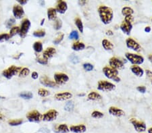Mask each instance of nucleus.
I'll list each match as a JSON object with an SVG mask.
<instances>
[{
  "mask_svg": "<svg viewBox=\"0 0 152 133\" xmlns=\"http://www.w3.org/2000/svg\"><path fill=\"white\" fill-rule=\"evenodd\" d=\"M98 14H99L101 21L105 25L110 24L114 18V13L112 9L105 5H101L99 7Z\"/></svg>",
  "mask_w": 152,
  "mask_h": 133,
  "instance_id": "f257e3e1",
  "label": "nucleus"
},
{
  "mask_svg": "<svg viewBox=\"0 0 152 133\" xmlns=\"http://www.w3.org/2000/svg\"><path fill=\"white\" fill-rule=\"evenodd\" d=\"M102 71L107 78L112 79L116 82H120L121 80L120 77H118V73H118V70L113 69L110 66H105L103 68Z\"/></svg>",
  "mask_w": 152,
  "mask_h": 133,
  "instance_id": "f03ea898",
  "label": "nucleus"
},
{
  "mask_svg": "<svg viewBox=\"0 0 152 133\" xmlns=\"http://www.w3.org/2000/svg\"><path fill=\"white\" fill-rule=\"evenodd\" d=\"M116 89V86L107 81H99L97 84V90L103 92H112Z\"/></svg>",
  "mask_w": 152,
  "mask_h": 133,
  "instance_id": "7ed1b4c3",
  "label": "nucleus"
},
{
  "mask_svg": "<svg viewBox=\"0 0 152 133\" xmlns=\"http://www.w3.org/2000/svg\"><path fill=\"white\" fill-rule=\"evenodd\" d=\"M125 57L127 60L131 63L135 65H141L144 62V58L142 56L139 55L133 54V53H127L125 54Z\"/></svg>",
  "mask_w": 152,
  "mask_h": 133,
  "instance_id": "20e7f679",
  "label": "nucleus"
},
{
  "mask_svg": "<svg viewBox=\"0 0 152 133\" xmlns=\"http://www.w3.org/2000/svg\"><path fill=\"white\" fill-rule=\"evenodd\" d=\"M22 68L19 67V66H11L8 69L4 70L3 71L2 75L3 77H5L7 79H11L12 77L17 74L18 72L21 71Z\"/></svg>",
  "mask_w": 152,
  "mask_h": 133,
  "instance_id": "39448f33",
  "label": "nucleus"
},
{
  "mask_svg": "<svg viewBox=\"0 0 152 133\" xmlns=\"http://www.w3.org/2000/svg\"><path fill=\"white\" fill-rule=\"evenodd\" d=\"M27 118L31 122H39L43 119V115L37 110H33L27 114Z\"/></svg>",
  "mask_w": 152,
  "mask_h": 133,
  "instance_id": "423d86ee",
  "label": "nucleus"
},
{
  "mask_svg": "<svg viewBox=\"0 0 152 133\" xmlns=\"http://www.w3.org/2000/svg\"><path fill=\"white\" fill-rule=\"evenodd\" d=\"M31 27V22L30 20L28 19H24L21 23V26L20 28V32L19 34L20 37L22 38H25L26 35L29 32V29Z\"/></svg>",
  "mask_w": 152,
  "mask_h": 133,
  "instance_id": "0eeeda50",
  "label": "nucleus"
},
{
  "mask_svg": "<svg viewBox=\"0 0 152 133\" xmlns=\"http://www.w3.org/2000/svg\"><path fill=\"white\" fill-rule=\"evenodd\" d=\"M130 122L132 124L133 127H134V128L137 132H143L146 130V128H147V127H146V124L143 122L137 120L135 118H132V119L130 120Z\"/></svg>",
  "mask_w": 152,
  "mask_h": 133,
  "instance_id": "6e6552de",
  "label": "nucleus"
},
{
  "mask_svg": "<svg viewBox=\"0 0 152 133\" xmlns=\"http://www.w3.org/2000/svg\"><path fill=\"white\" fill-rule=\"evenodd\" d=\"M109 65H110V67L118 70V69H122L125 67L124 63L121 60H120L119 59L116 58V57H112L109 60Z\"/></svg>",
  "mask_w": 152,
  "mask_h": 133,
  "instance_id": "1a4fd4ad",
  "label": "nucleus"
},
{
  "mask_svg": "<svg viewBox=\"0 0 152 133\" xmlns=\"http://www.w3.org/2000/svg\"><path fill=\"white\" fill-rule=\"evenodd\" d=\"M126 44H127V47L129 49L134 51L139 52L141 50V47L140 44L131 38H129L126 40Z\"/></svg>",
  "mask_w": 152,
  "mask_h": 133,
  "instance_id": "9d476101",
  "label": "nucleus"
},
{
  "mask_svg": "<svg viewBox=\"0 0 152 133\" xmlns=\"http://www.w3.org/2000/svg\"><path fill=\"white\" fill-rule=\"evenodd\" d=\"M55 83L57 85H63L67 83L69 77L66 74L62 73H57L54 75Z\"/></svg>",
  "mask_w": 152,
  "mask_h": 133,
  "instance_id": "9b49d317",
  "label": "nucleus"
},
{
  "mask_svg": "<svg viewBox=\"0 0 152 133\" xmlns=\"http://www.w3.org/2000/svg\"><path fill=\"white\" fill-rule=\"evenodd\" d=\"M58 115V112L55 110H50L43 116V120L46 122L53 121L56 119Z\"/></svg>",
  "mask_w": 152,
  "mask_h": 133,
  "instance_id": "f8f14e48",
  "label": "nucleus"
},
{
  "mask_svg": "<svg viewBox=\"0 0 152 133\" xmlns=\"http://www.w3.org/2000/svg\"><path fill=\"white\" fill-rule=\"evenodd\" d=\"M120 28L121 29V30L125 34L130 35L133 28V23H131V22L129 21H127V20H124L121 24V25H120Z\"/></svg>",
  "mask_w": 152,
  "mask_h": 133,
  "instance_id": "ddd939ff",
  "label": "nucleus"
},
{
  "mask_svg": "<svg viewBox=\"0 0 152 133\" xmlns=\"http://www.w3.org/2000/svg\"><path fill=\"white\" fill-rule=\"evenodd\" d=\"M13 14L16 19H20L25 14L23 7L19 5H15L13 7Z\"/></svg>",
  "mask_w": 152,
  "mask_h": 133,
  "instance_id": "4468645a",
  "label": "nucleus"
},
{
  "mask_svg": "<svg viewBox=\"0 0 152 133\" xmlns=\"http://www.w3.org/2000/svg\"><path fill=\"white\" fill-rule=\"evenodd\" d=\"M108 112L110 115L116 116V117H119V118L125 116V112H124L123 110L118 108H116V107H114V106L110 107V108H109Z\"/></svg>",
  "mask_w": 152,
  "mask_h": 133,
  "instance_id": "2eb2a0df",
  "label": "nucleus"
},
{
  "mask_svg": "<svg viewBox=\"0 0 152 133\" xmlns=\"http://www.w3.org/2000/svg\"><path fill=\"white\" fill-rule=\"evenodd\" d=\"M40 83L43 86L48 87V88H55L56 87L57 84H55L54 81H51L49 79L47 76L44 75L40 78Z\"/></svg>",
  "mask_w": 152,
  "mask_h": 133,
  "instance_id": "dca6fc26",
  "label": "nucleus"
},
{
  "mask_svg": "<svg viewBox=\"0 0 152 133\" xmlns=\"http://www.w3.org/2000/svg\"><path fill=\"white\" fill-rule=\"evenodd\" d=\"M67 9H68V5L66 1H61V0L60 1H57L56 8H55V10H56L57 12L63 14L66 12Z\"/></svg>",
  "mask_w": 152,
  "mask_h": 133,
  "instance_id": "f3484780",
  "label": "nucleus"
},
{
  "mask_svg": "<svg viewBox=\"0 0 152 133\" xmlns=\"http://www.w3.org/2000/svg\"><path fill=\"white\" fill-rule=\"evenodd\" d=\"M72 97V94L70 92H62V93H58L55 95V99L58 101H65L71 99Z\"/></svg>",
  "mask_w": 152,
  "mask_h": 133,
  "instance_id": "a211bd4d",
  "label": "nucleus"
},
{
  "mask_svg": "<svg viewBox=\"0 0 152 133\" xmlns=\"http://www.w3.org/2000/svg\"><path fill=\"white\" fill-rule=\"evenodd\" d=\"M69 130L74 133H84L86 132L87 127L84 124L72 125L70 127Z\"/></svg>",
  "mask_w": 152,
  "mask_h": 133,
  "instance_id": "6ab92c4d",
  "label": "nucleus"
},
{
  "mask_svg": "<svg viewBox=\"0 0 152 133\" xmlns=\"http://www.w3.org/2000/svg\"><path fill=\"white\" fill-rule=\"evenodd\" d=\"M131 71L137 77H141L144 74V71L141 67L138 65H133L131 67Z\"/></svg>",
  "mask_w": 152,
  "mask_h": 133,
  "instance_id": "aec40b11",
  "label": "nucleus"
},
{
  "mask_svg": "<svg viewBox=\"0 0 152 133\" xmlns=\"http://www.w3.org/2000/svg\"><path fill=\"white\" fill-rule=\"evenodd\" d=\"M56 53V50L53 47H49L43 53V57L46 59L51 58Z\"/></svg>",
  "mask_w": 152,
  "mask_h": 133,
  "instance_id": "412c9836",
  "label": "nucleus"
},
{
  "mask_svg": "<svg viewBox=\"0 0 152 133\" xmlns=\"http://www.w3.org/2000/svg\"><path fill=\"white\" fill-rule=\"evenodd\" d=\"M47 17L49 20H57V12L55 8L51 7L47 10Z\"/></svg>",
  "mask_w": 152,
  "mask_h": 133,
  "instance_id": "4be33fe9",
  "label": "nucleus"
},
{
  "mask_svg": "<svg viewBox=\"0 0 152 133\" xmlns=\"http://www.w3.org/2000/svg\"><path fill=\"white\" fill-rule=\"evenodd\" d=\"M102 47L105 51H112L114 49V44L111 42L110 40L107 39H103L101 42Z\"/></svg>",
  "mask_w": 152,
  "mask_h": 133,
  "instance_id": "5701e85b",
  "label": "nucleus"
},
{
  "mask_svg": "<svg viewBox=\"0 0 152 133\" xmlns=\"http://www.w3.org/2000/svg\"><path fill=\"white\" fill-rule=\"evenodd\" d=\"M85 45L83 42H76L75 43H73L72 46V49L74 50L75 51H82V50L85 49Z\"/></svg>",
  "mask_w": 152,
  "mask_h": 133,
  "instance_id": "b1692460",
  "label": "nucleus"
},
{
  "mask_svg": "<svg viewBox=\"0 0 152 133\" xmlns=\"http://www.w3.org/2000/svg\"><path fill=\"white\" fill-rule=\"evenodd\" d=\"M87 97L90 100H99L101 99V96L99 93L95 92H91L88 94Z\"/></svg>",
  "mask_w": 152,
  "mask_h": 133,
  "instance_id": "393cba45",
  "label": "nucleus"
},
{
  "mask_svg": "<svg viewBox=\"0 0 152 133\" xmlns=\"http://www.w3.org/2000/svg\"><path fill=\"white\" fill-rule=\"evenodd\" d=\"M134 14V10L133 8L130 7H124L122 9V14L125 17L128 16H133Z\"/></svg>",
  "mask_w": 152,
  "mask_h": 133,
  "instance_id": "a878e982",
  "label": "nucleus"
},
{
  "mask_svg": "<svg viewBox=\"0 0 152 133\" xmlns=\"http://www.w3.org/2000/svg\"><path fill=\"white\" fill-rule=\"evenodd\" d=\"M69 131V128L66 124H62L57 127V132L58 133H67Z\"/></svg>",
  "mask_w": 152,
  "mask_h": 133,
  "instance_id": "bb28decb",
  "label": "nucleus"
},
{
  "mask_svg": "<svg viewBox=\"0 0 152 133\" xmlns=\"http://www.w3.org/2000/svg\"><path fill=\"white\" fill-rule=\"evenodd\" d=\"M33 49L37 53H41L43 51V44L41 42H35L33 44Z\"/></svg>",
  "mask_w": 152,
  "mask_h": 133,
  "instance_id": "cd10ccee",
  "label": "nucleus"
},
{
  "mask_svg": "<svg viewBox=\"0 0 152 133\" xmlns=\"http://www.w3.org/2000/svg\"><path fill=\"white\" fill-rule=\"evenodd\" d=\"M74 106H75V105H74L73 101H68V102L65 104L64 110L67 111V112H71V111L74 110Z\"/></svg>",
  "mask_w": 152,
  "mask_h": 133,
  "instance_id": "c85d7f7f",
  "label": "nucleus"
},
{
  "mask_svg": "<svg viewBox=\"0 0 152 133\" xmlns=\"http://www.w3.org/2000/svg\"><path fill=\"white\" fill-rule=\"evenodd\" d=\"M75 25L77 26V27L79 29V30L80 31V32L83 33V22L80 18H77L75 19Z\"/></svg>",
  "mask_w": 152,
  "mask_h": 133,
  "instance_id": "c756f323",
  "label": "nucleus"
},
{
  "mask_svg": "<svg viewBox=\"0 0 152 133\" xmlns=\"http://www.w3.org/2000/svg\"><path fill=\"white\" fill-rule=\"evenodd\" d=\"M19 96L25 99H30L33 97V95L31 92H22L19 94Z\"/></svg>",
  "mask_w": 152,
  "mask_h": 133,
  "instance_id": "7c9ffc66",
  "label": "nucleus"
},
{
  "mask_svg": "<svg viewBox=\"0 0 152 133\" xmlns=\"http://www.w3.org/2000/svg\"><path fill=\"white\" fill-rule=\"evenodd\" d=\"M23 122V120L22 119H17V120H12L8 121V124L10 126H19L22 124Z\"/></svg>",
  "mask_w": 152,
  "mask_h": 133,
  "instance_id": "2f4dec72",
  "label": "nucleus"
},
{
  "mask_svg": "<svg viewBox=\"0 0 152 133\" xmlns=\"http://www.w3.org/2000/svg\"><path fill=\"white\" fill-rule=\"evenodd\" d=\"M91 117L95 119H100V118L103 117V114L99 111H93L91 114Z\"/></svg>",
  "mask_w": 152,
  "mask_h": 133,
  "instance_id": "473e14b6",
  "label": "nucleus"
},
{
  "mask_svg": "<svg viewBox=\"0 0 152 133\" xmlns=\"http://www.w3.org/2000/svg\"><path fill=\"white\" fill-rule=\"evenodd\" d=\"M20 32V28L18 26H14L12 28V29L10 31V37H13L17 34H19Z\"/></svg>",
  "mask_w": 152,
  "mask_h": 133,
  "instance_id": "72a5a7b5",
  "label": "nucleus"
},
{
  "mask_svg": "<svg viewBox=\"0 0 152 133\" xmlns=\"http://www.w3.org/2000/svg\"><path fill=\"white\" fill-rule=\"evenodd\" d=\"M38 93L41 97H47V96H48L50 94L49 92L48 91V90L43 88L39 89L38 91Z\"/></svg>",
  "mask_w": 152,
  "mask_h": 133,
  "instance_id": "f704fd0d",
  "label": "nucleus"
},
{
  "mask_svg": "<svg viewBox=\"0 0 152 133\" xmlns=\"http://www.w3.org/2000/svg\"><path fill=\"white\" fill-rule=\"evenodd\" d=\"M30 73V70H29L28 68H23V69H21V71H20L19 73V76L21 77H27L29 74Z\"/></svg>",
  "mask_w": 152,
  "mask_h": 133,
  "instance_id": "c9c22d12",
  "label": "nucleus"
},
{
  "mask_svg": "<svg viewBox=\"0 0 152 133\" xmlns=\"http://www.w3.org/2000/svg\"><path fill=\"white\" fill-rule=\"evenodd\" d=\"M69 38L71 40H79V35L77 30H72L69 35Z\"/></svg>",
  "mask_w": 152,
  "mask_h": 133,
  "instance_id": "e433bc0d",
  "label": "nucleus"
},
{
  "mask_svg": "<svg viewBox=\"0 0 152 133\" xmlns=\"http://www.w3.org/2000/svg\"><path fill=\"white\" fill-rule=\"evenodd\" d=\"M45 35V30H41L38 31H35L33 32V36L35 37H39V38H42V37H44Z\"/></svg>",
  "mask_w": 152,
  "mask_h": 133,
  "instance_id": "4c0bfd02",
  "label": "nucleus"
},
{
  "mask_svg": "<svg viewBox=\"0 0 152 133\" xmlns=\"http://www.w3.org/2000/svg\"><path fill=\"white\" fill-rule=\"evenodd\" d=\"M83 69H84L86 71H91L93 69L94 66L91 63H84L83 64Z\"/></svg>",
  "mask_w": 152,
  "mask_h": 133,
  "instance_id": "58836bf2",
  "label": "nucleus"
},
{
  "mask_svg": "<svg viewBox=\"0 0 152 133\" xmlns=\"http://www.w3.org/2000/svg\"><path fill=\"white\" fill-rule=\"evenodd\" d=\"M62 26V20L60 19H57L55 21L54 24V28L55 30H60Z\"/></svg>",
  "mask_w": 152,
  "mask_h": 133,
  "instance_id": "ea45409f",
  "label": "nucleus"
},
{
  "mask_svg": "<svg viewBox=\"0 0 152 133\" xmlns=\"http://www.w3.org/2000/svg\"><path fill=\"white\" fill-rule=\"evenodd\" d=\"M64 34H61L59 35L56 38H55V39L53 40V43H54L55 44H60L61 42L62 41V40L64 39Z\"/></svg>",
  "mask_w": 152,
  "mask_h": 133,
  "instance_id": "a19ab883",
  "label": "nucleus"
},
{
  "mask_svg": "<svg viewBox=\"0 0 152 133\" xmlns=\"http://www.w3.org/2000/svg\"><path fill=\"white\" fill-rule=\"evenodd\" d=\"M37 61L41 65H47L48 63L47 59H46L45 58L43 57H39V58L37 59Z\"/></svg>",
  "mask_w": 152,
  "mask_h": 133,
  "instance_id": "79ce46f5",
  "label": "nucleus"
},
{
  "mask_svg": "<svg viewBox=\"0 0 152 133\" xmlns=\"http://www.w3.org/2000/svg\"><path fill=\"white\" fill-rule=\"evenodd\" d=\"M16 20L15 19H14V18H11L9 19L8 21L6 22V26L8 28H10L14 24V23H15Z\"/></svg>",
  "mask_w": 152,
  "mask_h": 133,
  "instance_id": "37998d69",
  "label": "nucleus"
},
{
  "mask_svg": "<svg viewBox=\"0 0 152 133\" xmlns=\"http://www.w3.org/2000/svg\"><path fill=\"white\" fill-rule=\"evenodd\" d=\"M10 38V35L8 34H5V33L1 34H0V42L3 41V40H8Z\"/></svg>",
  "mask_w": 152,
  "mask_h": 133,
  "instance_id": "c03bdc74",
  "label": "nucleus"
},
{
  "mask_svg": "<svg viewBox=\"0 0 152 133\" xmlns=\"http://www.w3.org/2000/svg\"><path fill=\"white\" fill-rule=\"evenodd\" d=\"M137 91L141 92V93H145V92H146V88L145 86H138L137 88Z\"/></svg>",
  "mask_w": 152,
  "mask_h": 133,
  "instance_id": "a18cd8bd",
  "label": "nucleus"
},
{
  "mask_svg": "<svg viewBox=\"0 0 152 133\" xmlns=\"http://www.w3.org/2000/svg\"><path fill=\"white\" fill-rule=\"evenodd\" d=\"M70 59H71V61L74 64L78 63H79V59L77 56H75V55H72V56L70 57Z\"/></svg>",
  "mask_w": 152,
  "mask_h": 133,
  "instance_id": "49530a36",
  "label": "nucleus"
},
{
  "mask_svg": "<svg viewBox=\"0 0 152 133\" xmlns=\"http://www.w3.org/2000/svg\"><path fill=\"white\" fill-rule=\"evenodd\" d=\"M32 78L33 79H37L38 78V77H39V74L37 73V72H33V73H32Z\"/></svg>",
  "mask_w": 152,
  "mask_h": 133,
  "instance_id": "de8ad7c7",
  "label": "nucleus"
},
{
  "mask_svg": "<svg viewBox=\"0 0 152 133\" xmlns=\"http://www.w3.org/2000/svg\"><path fill=\"white\" fill-rule=\"evenodd\" d=\"M18 2L21 5H25L27 3V0H18Z\"/></svg>",
  "mask_w": 152,
  "mask_h": 133,
  "instance_id": "09e8293b",
  "label": "nucleus"
},
{
  "mask_svg": "<svg viewBox=\"0 0 152 133\" xmlns=\"http://www.w3.org/2000/svg\"><path fill=\"white\" fill-rule=\"evenodd\" d=\"M146 75L149 77H152V72L149 70H146Z\"/></svg>",
  "mask_w": 152,
  "mask_h": 133,
  "instance_id": "8fccbe9b",
  "label": "nucleus"
},
{
  "mask_svg": "<svg viewBox=\"0 0 152 133\" xmlns=\"http://www.w3.org/2000/svg\"><path fill=\"white\" fill-rule=\"evenodd\" d=\"M106 34L108 35V36H112L113 34H114V33L112 30H107L106 32Z\"/></svg>",
  "mask_w": 152,
  "mask_h": 133,
  "instance_id": "3c124183",
  "label": "nucleus"
},
{
  "mask_svg": "<svg viewBox=\"0 0 152 133\" xmlns=\"http://www.w3.org/2000/svg\"><path fill=\"white\" fill-rule=\"evenodd\" d=\"M145 32H147V33L150 32V31H151V28H150L149 26L145 27Z\"/></svg>",
  "mask_w": 152,
  "mask_h": 133,
  "instance_id": "603ef678",
  "label": "nucleus"
},
{
  "mask_svg": "<svg viewBox=\"0 0 152 133\" xmlns=\"http://www.w3.org/2000/svg\"><path fill=\"white\" fill-rule=\"evenodd\" d=\"M79 4L81 5H84L86 3V1H79Z\"/></svg>",
  "mask_w": 152,
  "mask_h": 133,
  "instance_id": "864d4df0",
  "label": "nucleus"
},
{
  "mask_svg": "<svg viewBox=\"0 0 152 133\" xmlns=\"http://www.w3.org/2000/svg\"><path fill=\"white\" fill-rule=\"evenodd\" d=\"M4 118H5V116H3V114H0V121L3 120H4Z\"/></svg>",
  "mask_w": 152,
  "mask_h": 133,
  "instance_id": "5fc2aeb1",
  "label": "nucleus"
},
{
  "mask_svg": "<svg viewBox=\"0 0 152 133\" xmlns=\"http://www.w3.org/2000/svg\"><path fill=\"white\" fill-rule=\"evenodd\" d=\"M147 132H148V133H152V127L151 128H149V129H148Z\"/></svg>",
  "mask_w": 152,
  "mask_h": 133,
  "instance_id": "6e6d98bb",
  "label": "nucleus"
},
{
  "mask_svg": "<svg viewBox=\"0 0 152 133\" xmlns=\"http://www.w3.org/2000/svg\"><path fill=\"white\" fill-rule=\"evenodd\" d=\"M44 21H45V19H43L41 20V26H43V24H44Z\"/></svg>",
  "mask_w": 152,
  "mask_h": 133,
  "instance_id": "4d7b16f0",
  "label": "nucleus"
},
{
  "mask_svg": "<svg viewBox=\"0 0 152 133\" xmlns=\"http://www.w3.org/2000/svg\"><path fill=\"white\" fill-rule=\"evenodd\" d=\"M149 59L150 60V61L152 63V55H151V56L149 57Z\"/></svg>",
  "mask_w": 152,
  "mask_h": 133,
  "instance_id": "13d9d810",
  "label": "nucleus"
},
{
  "mask_svg": "<svg viewBox=\"0 0 152 133\" xmlns=\"http://www.w3.org/2000/svg\"><path fill=\"white\" fill-rule=\"evenodd\" d=\"M40 3H41V5H43L44 4H45V2H44V1H41Z\"/></svg>",
  "mask_w": 152,
  "mask_h": 133,
  "instance_id": "bf43d9fd",
  "label": "nucleus"
},
{
  "mask_svg": "<svg viewBox=\"0 0 152 133\" xmlns=\"http://www.w3.org/2000/svg\"><path fill=\"white\" fill-rule=\"evenodd\" d=\"M85 95V94H79V96H83Z\"/></svg>",
  "mask_w": 152,
  "mask_h": 133,
  "instance_id": "052dcab7",
  "label": "nucleus"
},
{
  "mask_svg": "<svg viewBox=\"0 0 152 133\" xmlns=\"http://www.w3.org/2000/svg\"><path fill=\"white\" fill-rule=\"evenodd\" d=\"M151 84H152V80H151Z\"/></svg>",
  "mask_w": 152,
  "mask_h": 133,
  "instance_id": "680f3d73",
  "label": "nucleus"
},
{
  "mask_svg": "<svg viewBox=\"0 0 152 133\" xmlns=\"http://www.w3.org/2000/svg\"><path fill=\"white\" fill-rule=\"evenodd\" d=\"M151 22H152V19H151Z\"/></svg>",
  "mask_w": 152,
  "mask_h": 133,
  "instance_id": "e2e57ef3",
  "label": "nucleus"
}]
</instances>
